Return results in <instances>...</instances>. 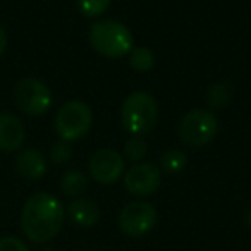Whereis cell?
<instances>
[{
  "instance_id": "cell-21",
  "label": "cell",
  "mask_w": 251,
  "mask_h": 251,
  "mask_svg": "<svg viewBox=\"0 0 251 251\" xmlns=\"http://www.w3.org/2000/svg\"><path fill=\"white\" fill-rule=\"evenodd\" d=\"M5 49H7V33H5V29L0 26V57H2V53L5 52Z\"/></svg>"
},
{
  "instance_id": "cell-2",
  "label": "cell",
  "mask_w": 251,
  "mask_h": 251,
  "mask_svg": "<svg viewBox=\"0 0 251 251\" xmlns=\"http://www.w3.org/2000/svg\"><path fill=\"white\" fill-rule=\"evenodd\" d=\"M91 49L107 59H122L133 50V33L115 19H100L88 31Z\"/></svg>"
},
{
  "instance_id": "cell-12",
  "label": "cell",
  "mask_w": 251,
  "mask_h": 251,
  "mask_svg": "<svg viewBox=\"0 0 251 251\" xmlns=\"http://www.w3.org/2000/svg\"><path fill=\"white\" fill-rule=\"evenodd\" d=\"M67 215H69L71 222L74 226L81 227V229H90V227L97 226L98 220L101 217L100 206L88 198H76L69 203L67 206Z\"/></svg>"
},
{
  "instance_id": "cell-20",
  "label": "cell",
  "mask_w": 251,
  "mask_h": 251,
  "mask_svg": "<svg viewBox=\"0 0 251 251\" xmlns=\"http://www.w3.org/2000/svg\"><path fill=\"white\" fill-rule=\"evenodd\" d=\"M0 251H31L28 244L16 236H5L0 239Z\"/></svg>"
},
{
  "instance_id": "cell-7",
  "label": "cell",
  "mask_w": 251,
  "mask_h": 251,
  "mask_svg": "<svg viewBox=\"0 0 251 251\" xmlns=\"http://www.w3.org/2000/svg\"><path fill=\"white\" fill-rule=\"evenodd\" d=\"M157 210L151 203L136 200L124 205L119 213V229L127 237H143L157 226Z\"/></svg>"
},
{
  "instance_id": "cell-1",
  "label": "cell",
  "mask_w": 251,
  "mask_h": 251,
  "mask_svg": "<svg viewBox=\"0 0 251 251\" xmlns=\"http://www.w3.org/2000/svg\"><path fill=\"white\" fill-rule=\"evenodd\" d=\"M66 210L57 196L45 191L31 195L21 210V230L31 243H49L60 232Z\"/></svg>"
},
{
  "instance_id": "cell-13",
  "label": "cell",
  "mask_w": 251,
  "mask_h": 251,
  "mask_svg": "<svg viewBox=\"0 0 251 251\" xmlns=\"http://www.w3.org/2000/svg\"><path fill=\"white\" fill-rule=\"evenodd\" d=\"M90 186V179L84 172L77 171V169H71V171L64 172L62 179H60V189L66 196L71 198H79L84 195Z\"/></svg>"
},
{
  "instance_id": "cell-11",
  "label": "cell",
  "mask_w": 251,
  "mask_h": 251,
  "mask_svg": "<svg viewBox=\"0 0 251 251\" xmlns=\"http://www.w3.org/2000/svg\"><path fill=\"white\" fill-rule=\"evenodd\" d=\"M16 171L28 181H40L47 172V158L36 148H21L16 155Z\"/></svg>"
},
{
  "instance_id": "cell-5",
  "label": "cell",
  "mask_w": 251,
  "mask_h": 251,
  "mask_svg": "<svg viewBox=\"0 0 251 251\" xmlns=\"http://www.w3.org/2000/svg\"><path fill=\"white\" fill-rule=\"evenodd\" d=\"M93 114L84 101L71 100L59 108L55 115V131L62 141H77L91 129Z\"/></svg>"
},
{
  "instance_id": "cell-16",
  "label": "cell",
  "mask_w": 251,
  "mask_h": 251,
  "mask_svg": "<svg viewBox=\"0 0 251 251\" xmlns=\"http://www.w3.org/2000/svg\"><path fill=\"white\" fill-rule=\"evenodd\" d=\"M129 66L136 73H148L155 66V53L148 47H136L129 52Z\"/></svg>"
},
{
  "instance_id": "cell-17",
  "label": "cell",
  "mask_w": 251,
  "mask_h": 251,
  "mask_svg": "<svg viewBox=\"0 0 251 251\" xmlns=\"http://www.w3.org/2000/svg\"><path fill=\"white\" fill-rule=\"evenodd\" d=\"M147 151H148V145L141 136H133L124 143V157L127 160L134 162V164L143 160Z\"/></svg>"
},
{
  "instance_id": "cell-3",
  "label": "cell",
  "mask_w": 251,
  "mask_h": 251,
  "mask_svg": "<svg viewBox=\"0 0 251 251\" xmlns=\"http://www.w3.org/2000/svg\"><path fill=\"white\" fill-rule=\"evenodd\" d=\"M121 122L133 136L151 133L158 122V103L148 91L138 90L124 98L121 107Z\"/></svg>"
},
{
  "instance_id": "cell-14",
  "label": "cell",
  "mask_w": 251,
  "mask_h": 251,
  "mask_svg": "<svg viewBox=\"0 0 251 251\" xmlns=\"http://www.w3.org/2000/svg\"><path fill=\"white\" fill-rule=\"evenodd\" d=\"M232 98V86L227 81H219V83L212 84L206 93V105L210 110H220L224 108Z\"/></svg>"
},
{
  "instance_id": "cell-6",
  "label": "cell",
  "mask_w": 251,
  "mask_h": 251,
  "mask_svg": "<svg viewBox=\"0 0 251 251\" xmlns=\"http://www.w3.org/2000/svg\"><path fill=\"white\" fill-rule=\"evenodd\" d=\"M12 98L19 110L33 117L45 114L53 101L50 88L36 77H23L18 81L12 91Z\"/></svg>"
},
{
  "instance_id": "cell-19",
  "label": "cell",
  "mask_w": 251,
  "mask_h": 251,
  "mask_svg": "<svg viewBox=\"0 0 251 251\" xmlns=\"http://www.w3.org/2000/svg\"><path fill=\"white\" fill-rule=\"evenodd\" d=\"M71 158H73V150H71V145L67 141L60 140L59 143H55L50 148V160L55 165H66Z\"/></svg>"
},
{
  "instance_id": "cell-9",
  "label": "cell",
  "mask_w": 251,
  "mask_h": 251,
  "mask_svg": "<svg viewBox=\"0 0 251 251\" xmlns=\"http://www.w3.org/2000/svg\"><path fill=\"white\" fill-rule=\"evenodd\" d=\"M88 172H90V177L95 182L103 186H112L119 179H122L126 172L124 157L112 148H101V150L95 151L93 157L90 158Z\"/></svg>"
},
{
  "instance_id": "cell-15",
  "label": "cell",
  "mask_w": 251,
  "mask_h": 251,
  "mask_svg": "<svg viewBox=\"0 0 251 251\" xmlns=\"http://www.w3.org/2000/svg\"><path fill=\"white\" fill-rule=\"evenodd\" d=\"M186 165H188V155L179 148L167 150L160 157V171H164L165 174H179L184 171Z\"/></svg>"
},
{
  "instance_id": "cell-23",
  "label": "cell",
  "mask_w": 251,
  "mask_h": 251,
  "mask_svg": "<svg viewBox=\"0 0 251 251\" xmlns=\"http://www.w3.org/2000/svg\"><path fill=\"white\" fill-rule=\"evenodd\" d=\"M40 251H60L59 248H53V246H47V248H43V250H40Z\"/></svg>"
},
{
  "instance_id": "cell-10",
  "label": "cell",
  "mask_w": 251,
  "mask_h": 251,
  "mask_svg": "<svg viewBox=\"0 0 251 251\" xmlns=\"http://www.w3.org/2000/svg\"><path fill=\"white\" fill-rule=\"evenodd\" d=\"M26 129L21 119L11 112H0V151L14 153L25 145Z\"/></svg>"
},
{
  "instance_id": "cell-22",
  "label": "cell",
  "mask_w": 251,
  "mask_h": 251,
  "mask_svg": "<svg viewBox=\"0 0 251 251\" xmlns=\"http://www.w3.org/2000/svg\"><path fill=\"white\" fill-rule=\"evenodd\" d=\"M246 224H248V229L251 230V208L248 210V215H246Z\"/></svg>"
},
{
  "instance_id": "cell-18",
  "label": "cell",
  "mask_w": 251,
  "mask_h": 251,
  "mask_svg": "<svg viewBox=\"0 0 251 251\" xmlns=\"http://www.w3.org/2000/svg\"><path fill=\"white\" fill-rule=\"evenodd\" d=\"M112 0H77V9L84 18H98L110 7Z\"/></svg>"
},
{
  "instance_id": "cell-4",
  "label": "cell",
  "mask_w": 251,
  "mask_h": 251,
  "mask_svg": "<svg viewBox=\"0 0 251 251\" xmlns=\"http://www.w3.org/2000/svg\"><path fill=\"white\" fill-rule=\"evenodd\" d=\"M219 133V119L212 110L193 108L179 121L177 134L184 145L193 148L205 147L212 143Z\"/></svg>"
},
{
  "instance_id": "cell-8",
  "label": "cell",
  "mask_w": 251,
  "mask_h": 251,
  "mask_svg": "<svg viewBox=\"0 0 251 251\" xmlns=\"http://www.w3.org/2000/svg\"><path fill=\"white\" fill-rule=\"evenodd\" d=\"M126 191L138 198L150 196L160 188L162 171L151 162H138L122 176Z\"/></svg>"
}]
</instances>
